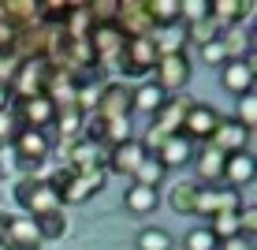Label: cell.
I'll use <instances>...</instances> for the list:
<instances>
[{"label": "cell", "instance_id": "30", "mask_svg": "<svg viewBox=\"0 0 257 250\" xmlns=\"http://www.w3.org/2000/svg\"><path fill=\"white\" fill-rule=\"evenodd\" d=\"M34 224H38L41 243H60V239L67 235V217H64V209H52V213H45V217H38Z\"/></svg>", "mask_w": 257, "mask_h": 250}, {"label": "cell", "instance_id": "9", "mask_svg": "<svg viewBox=\"0 0 257 250\" xmlns=\"http://www.w3.org/2000/svg\"><path fill=\"white\" fill-rule=\"evenodd\" d=\"M242 191H235V187L227 183H209L201 187L198 183V213H205V217H212V213H235L242 209Z\"/></svg>", "mask_w": 257, "mask_h": 250}, {"label": "cell", "instance_id": "28", "mask_svg": "<svg viewBox=\"0 0 257 250\" xmlns=\"http://www.w3.org/2000/svg\"><path fill=\"white\" fill-rule=\"evenodd\" d=\"M168 205H172L179 217H198V183L194 180H183L168 191Z\"/></svg>", "mask_w": 257, "mask_h": 250}, {"label": "cell", "instance_id": "45", "mask_svg": "<svg viewBox=\"0 0 257 250\" xmlns=\"http://www.w3.org/2000/svg\"><path fill=\"white\" fill-rule=\"evenodd\" d=\"M4 109H12V90L0 82V112H4Z\"/></svg>", "mask_w": 257, "mask_h": 250}, {"label": "cell", "instance_id": "13", "mask_svg": "<svg viewBox=\"0 0 257 250\" xmlns=\"http://www.w3.org/2000/svg\"><path fill=\"white\" fill-rule=\"evenodd\" d=\"M190 105H194L190 94H168V101L153 112V123H149V127L161 131L164 138H168V135H179V127H183V120H187Z\"/></svg>", "mask_w": 257, "mask_h": 250}, {"label": "cell", "instance_id": "39", "mask_svg": "<svg viewBox=\"0 0 257 250\" xmlns=\"http://www.w3.org/2000/svg\"><path fill=\"white\" fill-rule=\"evenodd\" d=\"M201 64H209V67H224L227 64V49H224V41H209V45H201Z\"/></svg>", "mask_w": 257, "mask_h": 250}, {"label": "cell", "instance_id": "47", "mask_svg": "<svg viewBox=\"0 0 257 250\" xmlns=\"http://www.w3.org/2000/svg\"><path fill=\"white\" fill-rule=\"evenodd\" d=\"M0 176H4V172H0Z\"/></svg>", "mask_w": 257, "mask_h": 250}, {"label": "cell", "instance_id": "18", "mask_svg": "<svg viewBox=\"0 0 257 250\" xmlns=\"http://www.w3.org/2000/svg\"><path fill=\"white\" fill-rule=\"evenodd\" d=\"M67 153V164L71 172H93V168H104V146H97L90 138H75L71 146H64Z\"/></svg>", "mask_w": 257, "mask_h": 250}, {"label": "cell", "instance_id": "26", "mask_svg": "<svg viewBox=\"0 0 257 250\" xmlns=\"http://www.w3.org/2000/svg\"><path fill=\"white\" fill-rule=\"evenodd\" d=\"M149 41L157 45V56H161V52H187V26H183V23H172V26H153Z\"/></svg>", "mask_w": 257, "mask_h": 250}, {"label": "cell", "instance_id": "3", "mask_svg": "<svg viewBox=\"0 0 257 250\" xmlns=\"http://www.w3.org/2000/svg\"><path fill=\"white\" fill-rule=\"evenodd\" d=\"M15 202L26 209L30 220L60 209V194H56V187H52V180H34V176H26V180L15 183Z\"/></svg>", "mask_w": 257, "mask_h": 250}, {"label": "cell", "instance_id": "11", "mask_svg": "<svg viewBox=\"0 0 257 250\" xmlns=\"http://www.w3.org/2000/svg\"><path fill=\"white\" fill-rule=\"evenodd\" d=\"M220 116H224V112H220L216 105L194 101L190 112H187V120H183V127H179V135L190 138V142H209L212 131H216V123H220Z\"/></svg>", "mask_w": 257, "mask_h": 250}, {"label": "cell", "instance_id": "5", "mask_svg": "<svg viewBox=\"0 0 257 250\" xmlns=\"http://www.w3.org/2000/svg\"><path fill=\"white\" fill-rule=\"evenodd\" d=\"M116 67H119L123 78H146V75H153V67H157V45L149 38H131L127 49L119 52Z\"/></svg>", "mask_w": 257, "mask_h": 250}, {"label": "cell", "instance_id": "4", "mask_svg": "<svg viewBox=\"0 0 257 250\" xmlns=\"http://www.w3.org/2000/svg\"><path fill=\"white\" fill-rule=\"evenodd\" d=\"M190 56L187 52H161L157 56V67H153V82L161 86L164 94H187L190 86Z\"/></svg>", "mask_w": 257, "mask_h": 250}, {"label": "cell", "instance_id": "44", "mask_svg": "<svg viewBox=\"0 0 257 250\" xmlns=\"http://www.w3.org/2000/svg\"><path fill=\"white\" fill-rule=\"evenodd\" d=\"M12 220H15V213H0V246L8 243V235H12Z\"/></svg>", "mask_w": 257, "mask_h": 250}, {"label": "cell", "instance_id": "19", "mask_svg": "<svg viewBox=\"0 0 257 250\" xmlns=\"http://www.w3.org/2000/svg\"><path fill=\"white\" fill-rule=\"evenodd\" d=\"M224 160H227V157L220 153L216 146H209V142H205V146L194 153V160H190V164L198 168V180H194V183H201V187H209V183H224Z\"/></svg>", "mask_w": 257, "mask_h": 250}, {"label": "cell", "instance_id": "46", "mask_svg": "<svg viewBox=\"0 0 257 250\" xmlns=\"http://www.w3.org/2000/svg\"><path fill=\"white\" fill-rule=\"evenodd\" d=\"M4 250H41V246H34V243H8Z\"/></svg>", "mask_w": 257, "mask_h": 250}, {"label": "cell", "instance_id": "35", "mask_svg": "<svg viewBox=\"0 0 257 250\" xmlns=\"http://www.w3.org/2000/svg\"><path fill=\"white\" fill-rule=\"evenodd\" d=\"M220 38V26L212 23V19H201V23H190L187 26V45H209V41H216Z\"/></svg>", "mask_w": 257, "mask_h": 250}, {"label": "cell", "instance_id": "29", "mask_svg": "<svg viewBox=\"0 0 257 250\" xmlns=\"http://www.w3.org/2000/svg\"><path fill=\"white\" fill-rule=\"evenodd\" d=\"M209 19L227 30V26H238L242 23V0H209Z\"/></svg>", "mask_w": 257, "mask_h": 250}, {"label": "cell", "instance_id": "12", "mask_svg": "<svg viewBox=\"0 0 257 250\" xmlns=\"http://www.w3.org/2000/svg\"><path fill=\"white\" fill-rule=\"evenodd\" d=\"M116 26L123 30V38H149L153 34V19L146 12V0H119L116 4Z\"/></svg>", "mask_w": 257, "mask_h": 250}, {"label": "cell", "instance_id": "25", "mask_svg": "<svg viewBox=\"0 0 257 250\" xmlns=\"http://www.w3.org/2000/svg\"><path fill=\"white\" fill-rule=\"evenodd\" d=\"M164 101H168V94H164L157 82H138V86H131V112L153 116Z\"/></svg>", "mask_w": 257, "mask_h": 250}, {"label": "cell", "instance_id": "14", "mask_svg": "<svg viewBox=\"0 0 257 250\" xmlns=\"http://www.w3.org/2000/svg\"><path fill=\"white\" fill-rule=\"evenodd\" d=\"M12 112L19 116L23 127H34V131H49V127H52V120H56V105H52L45 94L15 101V109H12Z\"/></svg>", "mask_w": 257, "mask_h": 250}, {"label": "cell", "instance_id": "23", "mask_svg": "<svg viewBox=\"0 0 257 250\" xmlns=\"http://www.w3.org/2000/svg\"><path fill=\"white\" fill-rule=\"evenodd\" d=\"M0 19L15 30H26L38 23V4L34 0H0Z\"/></svg>", "mask_w": 257, "mask_h": 250}, {"label": "cell", "instance_id": "1", "mask_svg": "<svg viewBox=\"0 0 257 250\" xmlns=\"http://www.w3.org/2000/svg\"><path fill=\"white\" fill-rule=\"evenodd\" d=\"M52 67L45 56H26L15 64V75H12V82H8V90H12V101H23V97H38V94H45L49 90V82H52Z\"/></svg>", "mask_w": 257, "mask_h": 250}, {"label": "cell", "instance_id": "32", "mask_svg": "<svg viewBox=\"0 0 257 250\" xmlns=\"http://www.w3.org/2000/svg\"><path fill=\"white\" fill-rule=\"evenodd\" d=\"M146 12L153 26H172L179 23V0H146Z\"/></svg>", "mask_w": 257, "mask_h": 250}, {"label": "cell", "instance_id": "24", "mask_svg": "<svg viewBox=\"0 0 257 250\" xmlns=\"http://www.w3.org/2000/svg\"><path fill=\"white\" fill-rule=\"evenodd\" d=\"M90 30H93V19H90V12H86V4H67V15H64V23H60V34L71 38V41H86Z\"/></svg>", "mask_w": 257, "mask_h": 250}, {"label": "cell", "instance_id": "16", "mask_svg": "<svg viewBox=\"0 0 257 250\" xmlns=\"http://www.w3.org/2000/svg\"><path fill=\"white\" fill-rule=\"evenodd\" d=\"M149 157H157V164H161L164 172H179V168H187L194 160V142L183 138V135H168Z\"/></svg>", "mask_w": 257, "mask_h": 250}, {"label": "cell", "instance_id": "40", "mask_svg": "<svg viewBox=\"0 0 257 250\" xmlns=\"http://www.w3.org/2000/svg\"><path fill=\"white\" fill-rule=\"evenodd\" d=\"M19 127H23V123H19V116H15L12 109L0 112V146H12V138L19 135Z\"/></svg>", "mask_w": 257, "mask_h": 250}, {"label": "cell", "instance_id": "17", "mask_svg": "<svg viewBox=\"0 0 257 250\" xmlns=\"http://www.w3.org/2000/svg\"><path fill=\"white\" fill-rule=\"evenodd\" d=\"M220 86L231 97L253 94V56L250 60H227V64L220 67Z\"/></svg>", "mask_w": 257, "mask_h": 250}, {"label": "cell", "instance_id": "31", "mask_svg": "<svg viewBox=\"0 0 257 250\" xmlns=\"http://www.w3.org/2000/svg\"><path fill=\"white\" fill-rule=\"evenodd\" d=\"M135 246H138V250H172V246H175V239H172V231H168V228L149 224V228H138Z\"/></svg>", "mask_w": 257, "mask_h": 250}, {"label": "cell", "instance_id": "21", "mask_svg": "<svg viewBox=\"0 0 257 250\" xmlns=\"http://www.w3.org/2000/svg\"><path fill=\"white\" fill-rule=\"evenodd\" d=\"M253 176H257V160L250 149H242V153H231L224 160V183L227 187H235V191H242L246 183H253Z\"/></svg>", "mask_w": 257, "mask_h": 250}, {"label": "cell", "instance_id": "8", "mask_svg": "<svg viewBox=\"0 0 257 250\" xmlns=\"http://www.w3.org/2000/svg\"><path fill=\"white\" fill-rule=\"evenodd\" d=\"M52 146H56V142H52L49 131H34V127H19V135L12 138L15 160H26V164H34V168L52 153Z\"/></svg>", "mask_w": 257, "mask_h": 250}, {"label": "cell", "instance_id": "37", "mask_svg": "<svg viewBox=\"0 0 257 250\" xmlns=\"http://www.w3.org/2000/svg\"><path fill=\"white\" fill-rule=\"evenodd\" d=\"M216 235H212L209 228H190L187 235H183V250H216Z\"/></svg>", "mask_w": 257, "mask_h": 250}, {"label": "cell", "instance_id": "6", "mask_svg": "<svg viewBox=\"0 0 257 250\" xmlns=\"http://www.w3.org/2000/svg\"><path fill=\"white\" fill-rule=\"evenodd\" d=\"M86 41H90V52H93L97 67H104V64H116V60H119V52L127 49V38H123V30H119L116 23L93 26Z\"/></svg>", "mask_w": 257, "mask_h": 250}, {"label": "cell", "instance_id": "43", "mask_svg": "<svg viewBox=\"0 0 257 250\" xmlns=\"http://www.w3.org/2000/svg\"><path fill=\"white\" fill-rule=\"evenodd\" d=\"M216 250H257L253 246V239H242V235H235V239H224Z\"/></svg>", "mask_w": 257, "mask_h": 250}, {"label": "cell", "instance_id": "20", "mask_svg": "<svg viewBox=\"0 0 257 250\" xmlns=\"http://www.w3.org/2000/svg\"><path fill=\"white\" fill-rule=\"evenodd\" d=\"M82 127H86V109H64V112H56V120H52V127H49V135L60 142V146H71L75 138H82Z\"/></svg>", "mask_w": 257, "mask_h": 250}, {"label": "cell", "instance_id": "33", "mask_svg": "<svg viewBox=\"0 0 257 250\" xmlns=\"http://www.w3.org/2000/svg\"><path fill=\"white\" fill-rule=\"evenodd\" d=\"M205 228L216 235V243H224V239H235V235H238V209H235V213H212Z\"/></svg>", "mask_w": 257, "mask_h": 250}, {"label": "cell", "instance_id": "38", "mask_svg": "<svg viewBox=\"0 0 257 250\" xmlns=\"http://www.w3.org/2000/svg\"><path fill=\"white\" fill-rule=\"evenodd\" d=\"M238 123H242V127H257V94H242L238 97V116H235Z\"/></svg>", "mask_w": 257, "mask_h": 250}, {"label": "cell", "instance_id": "22", "mask_svg": "<svg viewBox=\"0 0 257 250\" xmlns=\"http://www.w3.org/2000/svg\"><path fill=\"white\" fill-rule=\"evenodd\" d=\"M157 205H161V191H153V187L131 183L127 191H123V209H127L131 217H149V213H157Z\"/></svg>", "mask_w": 257, "mask_h": 250}, {"label": "cell", "instance_id": "27", "mask_svg": "<svg viewBox=\"0 0 257 250\" xmlns=\"http://www.w3.org/2000/svg\"><path fill=\"white\" fill-rule=\"evenodd\" d=\"M220 41L227 49V60H250V52H253L250 26H227V30H220Z\"/></svg>", "mask_w": 257, "mask_h": 250}, {"label": "cell", "instance_id": "2", "mask_svg": "<svg viewBox=\"0 0 257 250\" xmlns=\"http://www.w3.org/2000/svg\"><path fill=\"white\" fill-rule=\"evenodd\" d=\"M52 187L60 194V205L64 202H90L97 191L104 187V168H93V172H71V168H56V176H49Z\"/></svg>", "mask_w": 257, "mask_h": 250}, {"label": "cell", "instance_id": "41", "mask_svg": "<svg viewBox=\"0 0 257 250\" xmlns=\"http://www.w3.org/2000/svg\"><path fill=\"white\" fill-rule=\"evenodd\" d=\"M238 235H242V239L257 235V209H253V205H242V209H238Z\"/></svg>", "mask_w": 257, "mask_h": 250}, {"label": "cell", "instance_id": "10", "mask_svg": "<svg viewBox=\"0 0 257 250\" xmlns=\"http://www.w3.org/2000/svg\"><path fill=\"white\" fill-rule=\"evenodd\" d=\"M146 157H149V149L142 146V138L135 135V138L119 142V146H108V149H104V168H112L116 176H135Z\"/></svg>", "mask_w": 257, "mask_h": 250}, {"label": "cell", "instance_id": "42", "mask_svg": "<svg viewBox=\"0 0 257 250\" xmlns=\"http://www.w3.org/2000/svg\"><path fill=\"white\" fill-rule=\"evenodd\" d=\"M15 34H19L15 26H8L4 19H0V52H12L15 49Z\"/></svg>", "mask_w": 257, "mask_h": 250}, {"label": "cell", "instance_id": "34", "mask_svg": "<svg viewBox=\"0 0 257 250\" xmlns=\"http://www.w3.org/2000/svg\"><path fill=\"white\" fill-rule=\"evenodd\" d=\"M8 243H34V246H45L38 235V224H34L30 217H15L12 220V235H8ZM4 243V246H8Z\"/></svg>", "mask_w": 257, "mask_h": 250}, {"label": "cell", "instance_id": "15", "mask_svg": "<svg viewBox=\"0 0 257 250\" xmlns=\"http://www.w3.org/2000/svg\"><path fill=\"white\" fill-rule=\"evenodd\" d=\"M250 135H253V131H250V127H242L235 116H220V123H216V131H212L209 146H216L224 157H231V153H242V149H246Z\"/></svg>", "mask_w": 257, "mask_h": 250}, {"label": "cell", "instance_id": "36", "mask_svg": "<svg viewBox=\"0 0 257 250\" xmlns=\"http://www.w3.org/2000/svg\"><path fill=\"white\" fill-rule=\"evenodd\" d=\"M161 180H164V168L157 164V157H146V160H142V168H138L135 176H131V183L153 187V191H157V187H161Z\"/></svg>", "mask_w": 257, "mask_h": 250}, {"label": "cell", "instance_id": "7", "mask_svg": "<svg viewBox=\"0 0 257 250\" xmlns=\"http://www.w3.org/2000/svg\"><path fill=\"white\" fill-rule=\"evenodd\" d=\"M93 116L97 120H131V86L127 82H104L101 94H97V105H93Z\"/></svg>", "mask_w": 257, "mask_h": 250}]
</instances>
